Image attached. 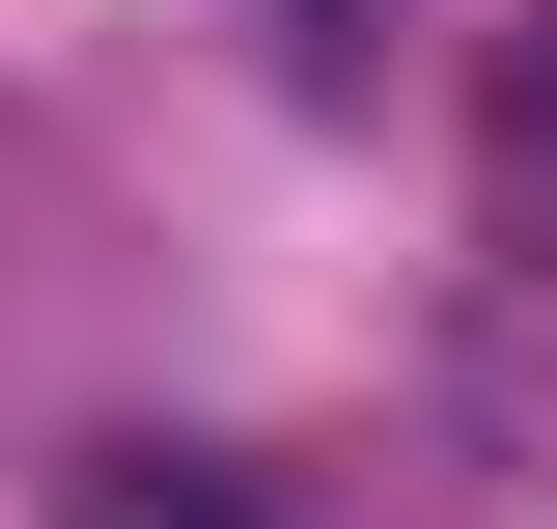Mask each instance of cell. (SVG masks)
<instances>
[{"label": "cell", "instance_id": "cell-1", "mask_svg": "<svg viewBox=\"0 0 557 529\" xmlns=\"http://www.w3.org/2000/svg\"><path fill=\"white\" fill-rule=\"evenodd\" d=\"M57 529H278V502H251L223 446H84V473H57Z\"/></svg>", "mask_w": 557, "mask_h": 529}, {"label": "cell", "instance_id": "cell-2", "mask_svg": "<svg viewBox=\"0 0 557 529\" xmlns=\"http://www.w3.org/2000/svg\"><path fill=\"white\" fill-rule=\"evenodd\" d=\"M278 57H307V84H362V0H278Z\"/></svg>", "mask_w": 557, "mask_h": 529}]
</instances>
